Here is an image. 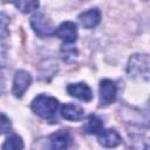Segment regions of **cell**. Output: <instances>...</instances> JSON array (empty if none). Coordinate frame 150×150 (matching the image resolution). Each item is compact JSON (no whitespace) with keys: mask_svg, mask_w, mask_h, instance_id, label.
I'll use <instances>...</instances> for the list:
<instances>
[{"mask_svg":"<svg viewBox=\"0 0 150 150\" xmlns=\"http://www.w3.org/2000/svg\"><path fill=\"white\" fill-rule=\"evenodd\" d=\"M59 105H60V103L55 97L48 96L45 94H40L33 100L30 108L38 116H40L47 121L55 122Z\"/></svg>","mask_w":150,"mask_h":150,"instance_id":"cell-1","label":"cell"},{"mask_svg":"<svg viewBox=\"0 0 150 150\" xmlns=\"http://www.w3.org/2000/svg\"><path fill=\"white\" fill-rule=\"evenodd\" d=\"M117 95V86L114 81L104 79L100 82V104L107 107L115 102Z\"/></svg>","mask_w":150,"mask_h":150,"instance_id":"cell-3","label":"cell"},{"mask_svg":"<svg viewBox=\"0 0 150 150\" xmlns=\"http://www.w3.org/2000/svg\"><path fill=\"white\" fill-rule=\"evenodd\" d=\"M32 83V75L26 70H16L13 79V88L12 93L15 97L20 98L23 96L26 90L29 88Z\"/></svg>","mask_w":150,"mask_h":150,"instance_id":"cell-4","label":"cell"},{"mask_svg":"<svg viewBox=\"0 0 150 150\" xmlns=\"http://www.w3.org/2000/svg\"><path fill=\"white\" fill-rule=\"evenodd\" d=\"M61 116L67 121H79L84 117V110L74 103H66L60 109Z\"/></svg>","mask_w":150,"mask_h":150,"instance_id":"cell-10","label":"cell"},{"mask_svg":"<svg viewBox=\"0 0 150 150\" xmlns=\"http://www.w3.org/2000/svg\"><path fill=\"white\" fill-rule=\"evenodd\" d=\"M13 5L21 11L22 13H30L35 9L39 8V1H34V0H29V1H15L13 2Z\"/></svg>","mask_w":150,"mask_h":150,"instance_id":"cell-14","label":"cell"},{"mask_svg":"<svg viewBox=\"0 0 150 150\" xmlns=\"http://www.w3.org/2000/svg\"><path fill=\"white\" fill-rule=\"evenodd\" d=\"M0 124H1V134L2 135H6V134L11 132V121H9V118H7V116L4 112L1 114Z\"/></svg>","mask_w":150,"mask_h":150,"instance_id":"cell-15","label":"cell"},{"mask_svg":"<svg viewBox=\"0 0 150 150\" xmlns=\"http://www.w3.org/2000/svg\"><path fill=\"white\" fill-rule=\"evenodd\" d=\"M73 143L71 135L68 131L59 130L48 138V150H68Z\"/></svg>","mask_w":150,"mask_h":150,"instance_id":"cell-5","label":"cell"},{"mask_svg":"<svg viewBox=\"0 0 150 150\" xmlns=\"http://www.w3.org/2000/svg\"><path fill=\"white\" fill-rule=\"evenodd\" d=\"M57 38H60L66 43H73L77 40V27L71 21H64L62 22L57 29L56 33Z\"/></svg>","mask_w":150,"mask_h":150,"instance_id":"cell-6","label":"cell"},{"mask_svg":"<svg viewBox=\"0 0 150 150\" xmlns=\"http://www.w3.org/2000/svg\"><path fill=\"white\" fill-rule=\"evenodd\" d=\"M131 150H150V139L143 136L131 137Z\"/></svg>","mask_w":150,"mask_h":150,"instance_id":"cell-13","label":"cell"},{"mask_svg":"<svg viewBox=\"0 0 150 150\" xmlns=\"http://www.w3.org/2000/svg\"><path fill=\"white\" fill-rule=\"evenodd\" d=\"M84 130L88 134H100L103 130V122L97 115H90L84 125Z\"/></svg>","mask_w":150,"mask_h":150,"instance_id":"cell-11","label":"cell"},{"mask_svg":"<svg viewBox=\"0 0 150 150\" xmlns=\"http://www.w3.org/2000/svg\"><path fill=\"white\" fill-rule=\"evenodd\" d=\"M97 141L104 148H116L117 145L121 144L122 138L116 130L105 129V130H102L97 135Z\"/></svg>","mask_w":150,"mask_h":150,"instance_id":"cell-8","label":"cell"},{"mask_svg":"<svg viewBox=\"0 0 150 150\" xmlns=\"http://www.w3.org/2000/svg\"><path fill=\"white\" fill-rule=\"evenodd\" d=\"M80 23L82 27L87 29H91L96 27L101 21V12L97 8H91L89 11H86L79 15Z\"/></svg>","mask_w":150,"mask_h":150,"instance_id":"cell-9","label":"cell"},{"mask_svg":"<svg viewBox=\"0 0 150 150\" xmlns=\"http://www.w3.org/2000/svg\"><path fill=\"white\" fill-rule=\"evenodd\" d=\"M23 146L25 144L22 138L18 135H12L6 138V141L1 146V150H22Z\"/></svg>","mask_w":150,"mask_h":150,"instance_id":"cell-12","label":"cell"},{"mask_svg":"<svg viewBox=\"0 0 150 150\" xmlns=\"http://www.w3.org/2000/svg\"><path fill=\"white\" fill-rule=\"evenodd\" d=\"M30 26L33 30L41 38L50 36L56 33V29L53 25V22L43 14V13H35L30 18Z\"/></svg>","mask_w":150,"mask_h":150,"instance_id":"cell-2","label":"cell"},{"mask_svg":"<svg viewBox=\"0 0 150 150\" xmlns=\"http://www.w3.org/2000/svg\"><path fill=\"white\" fill-rule=\"evenodd\" d=\"M67 93L73 96L76 97L81 101L84 102H89L93 98V91L90 89V87L87 83L83 82H79V83H70L67 86Z\"/></svg>","mask_w":150,"mask_h":150,"instance_id":"cell-7","label":"cell"}]
</instances>
